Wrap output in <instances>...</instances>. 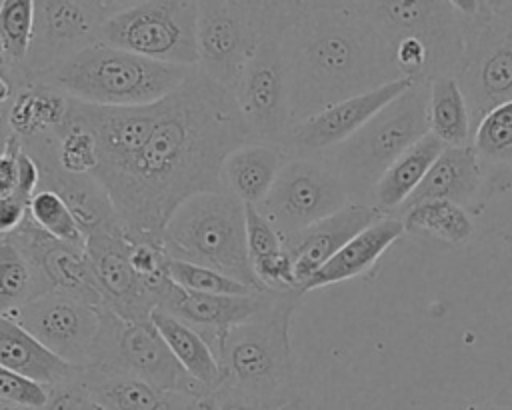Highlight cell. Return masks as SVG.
<instances>
[{
	"instance_id": "6da1fadb",
	"label": "cell",
	"mask_w": 512,
	"mask_h": 410,
	"mask_svg": "<svg viewBox=\"0 0 512 410\" xmlns=\"http://www.w3.org/2000/svg\"><path fill=\"white\" fill-rule=\"evenodd\" d=\"M246 142L234 94L194 68L162 100L156 128L130 172L106 188L124 234L162 242L166 222L186 200L222 192V164Z\"/></svg>"
},
{
	"instance_id": "7a4b0ae2",
	"label": "cell",
	"mask_w": 512,
	"mask_h": 410,
	"mask_svg": "<svg viewBox=\"0 0 512 410\" xmlns=\"http://www.w3.org/2000/svg\"><path fill=\"white\" fill-rule=\"evenodd\" d=\"M280 50L292 124L402 78L356 2H290Z\"/></svg>"
},
{
	"instance_id": "3957f363",
	"label": "cell",
	"mask_w": 512,
	"mask_h": 410,
	"mask_svg": "<svg viewBox=\"0 0 512 410\" xmlns=\"http://www.w3.org/2000/svg\"><path fill=\"white\" fill-rule=\"evenodd\" d=\"M302 296L300 290L276 292L258 316L234 326L218 350V360L228 376L226 386L248 398L258 410L296 400L290 322Z\"/></svg>"
},
{
	"instance_id": "277c9868",
	"label": "cell",
	"mask_w": 512,
	"mask_h": 410,
	"mask_svg": "<svg viewBox=\"0 0 512 410\" xmlns=\"http://www.w3.org/2000/svg\"><path fill=\"white\" fill-rule=\"evenodd\" d=\"M192 70L98 42L34 84L54 88L84 104L130 108L164 100L188 80Z\"/></svg>"
},
{
	"instance_id": "5b68a950",
	"label": "cell",
	"mask_w": 512,
	"mask_h": 410,
	"mask_svg": "<svg viewBox=\"0 0 512 410\" xmlns=\"http://www.w3.org/2000/svg\"><path fill=\"white\" fill-rule=\"evenodd\" d=\"M162 246L174 260L212 268L252 290L268 292L250 264L246 206L226 192H206L186 200L166 222Z\"/></svg>"
},
{
	"instance_id": "8992f818",
	"label": "cell",
	"mask_w": 512,
	"mask_h": 410,
	"mask_svg": "<svg viewBox=\"0 0 512 410\" xmlns=\"http://www.w3.org/2000/svg\"><path fill=\"white\" fill-rule=\"evenodd\" d=\"M426 134L428 82H414L346 142L318 158L340 176L352 202L368 204L374 186L390 164Z\"/></svg>"
},
{
	"instance_id": "52a82bcc",
	"label": "cell",
	"mask_w": 512,
	"mask_h": 410,
	"mask_svg": "<svg viewBox=\"0 0 512 410\" xmlns=\"http://www.w3.org/2000/svg\"><path fill=\"white\" fill-rule=\"evenodd\" d=\"M452 4L464 16V48L454 78L474 134L488 112L512 102V2Z\"/></svg>"
},
{
	"instance_id": "ba28073f",
	"label": "cell",
	"mask_w": 512,
	"mask_h": 410,
	"mask_svg": "<svg viewBox=\"0 0 512 410\" xmlns=\"http://www.w3.org/2000/svg\"><path fill=\"white\" fill-rule=\"evenodd\" d=\"M290 2H198V70L234 94L236 82L260 46L286 24Z\"/></svg>"
},
{
	"instance_id": "9c48e42d",
	"label": "cell",
	"mask_w": 512,
	"mask_h": 410,
	"mask_svg": "<svg viewBox=\"0 0 512 410\" xmlns=\"http://www.w3.org/2000/svg\"><path fill=\"white\" fill-rule=\"evenodd\" d=\"M196 32L198 2H120L104 22L100 42L154 62L196 68Z\"/></svg>"
},
{
	"instance_id": "30bf717a",
	"label": "cell",
	"mask_w": 512,
	"mask_h": 410,
	"mask_svg": "<svg viewBox=\"0 0 512 410\" xmlns=\"http://www.w3.org/2000/svg\"><path fill=\"white\" fill-rule=\"evenodd\" d=\"M90 368L128 374L168 394H210L182 370L150 320L126 322L104 306L102 330Z\"/></svg>"
},
{
	"instance_id": "8fae6325",
	"label": "cell",
	"mask_w": 512,
	"mask_h": 410,
	"mask_svg": "<svg viewBox=\"0 0 512 410\" xmlns=\"http://www.w3.org/2000/svg\"><path fill=\"white\" fill-rule=\"evenodd\" d=\"M350 194L322 158H288L256 210L282 240L344 208Z\"/></svg>"
},
{
	"instance_id": "7c38bea8",
	"label": "cell",
	"mask_w": 512,
	"mask_h": 410,
	"mask_svg": "<svg viewBox=\"0 0 512 410\" xmlns=\"http://www.w3.org/2000/svg\"><path fill=\"white\" fill-rule=\"evenodd\" d=\"M120 2L38 0L34 2V32L22 66L26 86L100 42L102 26Z\"/></svg>"
},
{
	"instance_id": "4fadbf2b",
	"label": "cell",
	"mask_w": 512,
	"mask_h": 410,
	"mask_svg": "<svg viewBox=\"0 0 512 410\" xmlns=\"http://www.w3.org/2000/svg\"><path fill=\"white\" fill-rule=\"evenodd\" d=\"M386 44L414 38L432 58L434 78L454 76L464 48V16L452 2H356Z\"/></svg>"
},
{
	"instance_id": "5bb4252c",
	"label": "cell",
	"mask_w": 512,
	"mask_h": 410,
	"mask_svg": "<svg viewBox=\"0 0 512 410\" xmlns=\"http://www.w3.org/2000/svg\"><path fill=\"white\" fill-rule=\"evenodd\" d=\"M284 26L286 24L274 28L260 42L234 88V100L248 128L250 142L280 146L292 126L288 84L280 50Z\"/></svg>"
},
{
	"instance_id": "9a60e30c",
	"label": "cell",
	"mask_w": 512,
	"mask_h": 410,
	"mask_svg": "<svg viewBox=\"0 0 512 410\" xmlns=\"http://www.w3.org/2000/svg\"><path fill=\"white\" fill-rule=\"evenodd\" d=\"M64 362L88 370L94 362L102 306L62 292H48L6 314Z\"/></svg>"
},
{
	"instance_id": "2e32d148",
	"label": "cell",
	"mask_w": 512,
	"mask_h": 410,
	"mask_svg": "<svg viewBox=\"0 0 512 410\" xmlns=\"http://www.w3.org/2000/svg\"><path fill=\"white\" fill-rule=\"evenodd\" d=\"M160 108L162 100L148 106L108 108L70 98L68 114L96 138L98 168L92 176L104 190L130 172L156 128Z\"/></svg>"
},
{
	"instance_id": "e0dca14e",
	"label": "cell",
	"mask_w": 512,
	"mask_h": 410,
	"mask_svg": "<svg viewBox=\"0 0 512 410\" xmlns=\"http://www.w3.org/2000/svg\"><path fill=\"white\" fill-rule=\"evenodd\" d=\"M414 80L400 78L378 86L366 94L342 100L324 108L322 112L294 122L280 148L288 158H316L346 142L352 134H356L376 112H380L386 104L406 92Z\"/></svg>"
},
{
	"instance_id": "ac0fdd59",
	"label": "cell",
	"mask_w": 512,
	"mask_h": 410,
	"mask_svg": "<svg viewBox=\"0 0 512 410\" xmlns=\"http://www.w3.org/2000/svg\"><path fill=\"white\" fill-rule=\"evenodd\" d=\"M86 252L102 294V306L126 322H148L158 308V296L134 270L130 240L124 230L86 236Z\"/></svg>"
},
{
	"instance_id": "d6986e66",
	"label": "cell",
	"mask_w": 512,
	"mask_h": 410,
	"mask_svg": "<svg viewBox=\"0 0 512 410\" xmlns=\"http://www.w3.org/2000/svg\"><path fill=\"white\" fill-rule=\"evenodd\" d=\"M510 180L512 176L486 166L472 146L444 148L414 194L392 216L428 200H450L468 212L478 210L500 182L510 184Z\"/></svg>"
},
{
	"instance_id": "ffe728a7",
	"label": "cell",
	"mask_w": 512,
	"mask_h": 410,
	"mask_svg": "<svg viewBox=\"0 0 512 410\" xmlns=\"http://www.w3.org/2000/svg\"><path fill=\"white\" fill-rule=\"evenodd\" d=\"M274 294V290L252 292L244 296L200 294L168 282L160 296L158 310L192 326L210 344L218 358L224 336L234 326H240L258 316L272 302Z\"/></svg>"
},
{
	"instance_id": "44dd1931",
	"label": "cell",
	"mask_w": 512,
	"mask_h": 410,
	"mask_svg": "<svg viewBox=\"0 0 512 410\" xmlns=\"http://www.w3.org/2000/svg\"><path fill=\"white\" fill-rule=\"evenodd\" d=\"M8 238H12L28 256L50 292L70 294L94 306H102V294L86 252V244L78 246L56 240L42 232L30 220V216Z\"/></svg>"
},
{
	"instance_id": "7402d4cb",
	"label": "cell",
	"mask_w": 512,
	"mask_h": 410,
	"mask_svg": "<svg viewBox=\"0 0 512 410\" xmlns=\"http://www.w3.org/2000/svg\"><path fill=\"white\" fill-rule=\"evenodd\" d=\"M384 214L370 204L348 202L332 216L304 228L302 232L282 240L284 250L292 258L298 288L302 286L358 232L380 220Z\"/></svg>"
},
{
	"instance_id": "603a6c76",
	"label": "cell",
	"mask_w": 512,
	"mask_h": 410,
	"mask_svg": "<svg viewBox=\"0 0 512 410\" xmlns=\"http://www.w3.org/2000/svg\"><path fill=\"white\" fill-rule=\"evenodd\" d=\"M0 366L30 378L48 390L78 382L84 374L82 368L58 358L8 316H0Z\"/></svg>"
},
{
	"instance_id": "cb8c5ba5",
	"label": "cell",
	"mask_w": 512,
	"mask_h": 410,
	"mask_svg": "<svg viewBox=\"0 0 512 410\" xmlns=\"http://www.w3.org/2000/svg\"><path fill=\"white\" fill-rule=\"evenodd\" d=\"M404 224L396 216H382L352 240H348L304 286L302 294L356 278L370 270L376 260L404 234Z\"/></svg>"
},
{
	"instance_id": "d4e9b609",
	"label": "cell",
	"mask_w": 512,
	"mask_h": 410,
	"mask_svg": "<svg viewBox=\"0 0 512 410\" xmlns=\"http://www.w3.org/2000/svg\"><path fill=\"white\" fill-rule=\"evenodd\" d=\"M286 152L276 144L246 142L236 148L222 164V192L234 196L244 206H258L276 182Z\"/></svg>"
},
{
	"instance_id": "484cf974",
	"label": "cell",
	"mask_w": 512,
	"mask_h": 410,
	"mask_svg": "<svg viewBox=\"0 0 512 410\" xmlns=\"http://www.w3.org/2000/svg\"><path fill=\"white\" fill-rule=\"evenodd\" d=\"M446 146L430 132L404 150L390 168L382 174L374 186L368 204L384 216L396 214V210L414 194L436 158Z\"/></svg>"
},
{
	"instance_id": "4316f807",
	"label": "cell",
	"mask_w": 512,
	"mask_h": 410,
	"mask_svg": "<svg viewBox=\"0 0 512 410\" xmlns=\"http://www.w3.org/2000/svg\"><path fill=\"white\" fill-rule=\"evenodd\" d=\"M150 322L168 344L176 362L194 382H198L210 394H216L226 386L228 376L220 360L216 358L210 344L192 326L158 308L150 314Z\"/></svg>"
},
{
	"instance_id": "83f0119b",
	"label": "cell",
	"mask_w": 512,
	"mask_h": 410,
	"mask_svg": "<svg viewBox=\"0 0 512 410\" xmlns=\"http://www.w3.org/2000/svg\"><path fill=\"white\" fill-rule=\"evenodd\" d=\"M86 394L106 410H178L182 396L168 394L152 384L116 372L96 368L84 370L80 378Z\"/></svg>"
},
{
	"instance_id": "f1b7e54d",
	"label": "cell",
	"mask_w": 512,
	"mask_h": 410,
	"mask_svg": "<svg viewBox=\"0 0 512 410\" xmlns=\"http://www.w3.org/2000/svg\"><path fill=\"white\" fill-rule=\"evenodd\" d=\"M70 98L54 88L30 84L16 90L8 104V124L20 142L56 134L68 114Z\"/></svg>"
},
{
	"instance_id": "f546056e",
	"label": "cell",
	"mask_w": 512,
	"mask_h": 410,
	"mask_svg": "<svg viewBox=\"0 0 512 410\" xmlns=\"http://www.w3.org/2000/svg\"><path fill=\"white\" fill-rule=\"evenodd\" d=\"M428 132L446 148H462L472 142L468 104L454 76L428 82Z\"/></svg>"
},
{
	"instance_id": "4dcf8cb0",
	"label": "cell",
	"mask_w": 512,
	"mask_h": 410,
	"mask_svg": "<svg viewBox=\"0 0 512 410\" xmlns=\"http://www.w3.org/2000/svg\"><path fill=\"white\" fill-rule=\"evenodd\" d=\"M406 232L426 234L446 244H466L474 234V222L466 208L450 200H428L420 202L398 214Z\"/></svg>"
},
{
	"instance_id": "1f68e13d",
	"label": "cell",
	"mask_w": 512,
	"mask_h": 410,
	"mask_svg": "<svg viewBox=\"0 0 512 410\" xmlns=\"http://www.w3.org/2000/svg\"><path fill=\"white\" fill-rule=\"evenodd\" d=\"M50 288L12 238L0 240V316L48 294Z\"/></svg>"
},
{
	"instance_id": "d6a6232c",
	"label": "cell",
	"mask_w": 512,
	"mask_h": 410,
	"mask_svg": "<svg viewBox=\"0 0 512 410\" xmlns=\"http://www.w3.org/2000/svg\"><path fill=\"white\" fill-rule=\"evenodd\" d=\"M34 32V0H2L0 2V44L6 58L4 76L16 90L24 88L22 66L30 50Z\"/></svg>"
},
{
	"instance_id": "836d02e7",
	"label": "cell",
	"mask_w": 512,
	"mask_h": 410,
	"mask_svg": "<svg viewBox=\"0 0 512 410\" xmlns=\"http://www.w3.org/2000/svg\"><path fill=\"white\" fill-rule=\"evenodd\" d=\"M470 146L486 166L512 176V102L500 104L482 118Z\"/></svg>"
},
{
	"instance_id": "e575fe53",
	"label": "cell",
	"mask_w": 512,
	"mask_h": 410,
	"mask_svg": "<svg viewBox=\"0 0 512 410\" xmlns=\"http://www.w3.org/2000/svg\"><path fill=\"white\" fill-rule=\"evenodd\" d=\"M56 162L74 176H92L98 168V148L94 134L76 118L66 114L64 124L56 130Z\"/></svg>"
},
{
	"instance_id": "d590c367",
	"label": "cell",
	"mask_w": 512,
	"mask_h": 410,
	"mask_svg": "<svg viewBox=\"0 0 512 410\" xmlns=\"http://www.w3.org/2000/svg\"><path fill=\"white\" fill-rule=\"evenodd\" d=\"M30 220L48 236L68 242V244H86V236L82 234L76 218L72 216L66 202L52 190L38 188L28 204Z\"/></svg>"
},
{
	"instance_id": "8d00e7d4",
	"label": "cell",
	"mask_w": 512,
	"mask_h": 410,
	"mask_svg": "<svg viewBox=\"0 0 512 410\" xmlns=\"http://www.w3.org/2000/svg\"><path fill=\"white\" fill-rule=\"evenodd\" d=\"M168 280L184 290L200 292V294H220V296H244L258 290H252L212 268L182 262V260H168Z\"/></svg>"
},
{
	"instance_id": "74e56055",
	"label": "cell",
	"mask_w": 512,
	"mask_h": 410,
	"mask_svg": "<svg viewBox=\"0 0 512 410\" xmlns=\"http://www.w3.org/2000/svg\"><path fill=\"white\" fill-rule=\"evenodd\" d=\"M246 244L250 264L284 250L280 234L268 224V220L256 210V206H246Z\"/></svg>"
},
{
	"instance_id": "f35d334b",
	"label": "cell",
	"mask_w": 512,
	"mask_h": 410,
	"mask_svg": "<svg viewBox=\"0 0 512 410\" xmlns=\"http://www.w3.org/2000/svg\"><path fill=\"white\" fill-rule=\"evenodd\" d=\"M46 400H48L46 386L0 366V404L44 408Z\"/></svg>"
},
{
	"instance_id": "ab89813d",
	"label": "cell",
	"mask_w": 512,
	"mask_h": 410,
	"mask_svg": "<svg viewBox=\"0 0 512 410\" xmlns=\"http://www.w3.org/2000/svg\"><path fill=\"white\" fill-rule=\"evenodd\" d=\"M90 396L82 388L80 380L62 384L48 390V400L42 410H88Z\"/></svg>"
},
{
	"instance_id": "60d3db41",
	"label": "cell",
	"mask_w": 512,
	"mask_h": 410,
	"mask_svg": "<svg viewBox=\"0 0 512 410\" xmlns=\"http://www.w3.org/2000/svg\"><path fill=\"white\" fill-rule=\"evenodd\" d=\"M28 200L12 194L0 198V238L14 234L28 218Z\"/></svg>"
},
{
	"instance_id": "b9f144b4",
	"label": "cell",
	"mask_w": 512,
	"mask_h": 410,
	"mask_svg": "<svg viewBox=\"0 0 512 410\" xmlns=\"http://www.w3.org/2000/svg\"><path fill=\"white\" fill-rule=\"evenodd\" d=\"M18 150L20 140L14 138L8 152L0 154V198L12 196L18 186Z\"/></svg>"
},
{
	"instance_id": "7bdbcfd3",
	"label": "cell",
	"mask_w": 512,
	"mask_h": 410,
	"mask_svg": "<svg viewBox=\"0 0 512 410\" xmlns=\"http://www.w3.org/2000/svg\"><path fill=\"white\" fill-rule=\"evenodd\" d=\"M216 410H258L248 398L224 386L216 392Z\"/></svg>"
},
{
	"instance_id": "ee69618b",
	"label": "cell",
	"mask_w": 512,
	"mask_h": 410,
	"mask_svg": "<svg viewBox=\"0 0 512 410\" xmlns=\"http://www.w3.org/2000/svg\"><path fill=\"white\" fill-rule=\"evenodd\" d=\"M178 410H216V394L182 396Z\"/></svg>"
},
{
	"instance_id": "f6af8a7d",
	"label": "cell",
	"mask_w": 512,
	"mask_h": 410,
	"mask_svg": "<svg viewBox=\"0 0 512 410\" xmlns=\"http://www.w3.org/2000/svg\"><path fill=\"white\" fill-rule=\"evenodd\" d=\"M14 134L10 130V124H8V106L0 110V154L8 152L12 142H14Z\"/></svg>"
},
{
	"instance_id": "bcb514c9",
	"label": "cell",
	"mask_w": 512,
	"mask_h": 410,
	"mask_svg": "<svg viewBox=\"0 0 512 410\" xmlns=\"http://www.w3.org/2000/svg\"><path fill=\"white\" fill-rule=\"evenodd\" d=\"M14 94H16V88H14L12 82L0 72V110L10 104V100L14 98Z\"/></svg>"
},
{
	"instance_id": "7dc6e473",
	"label": "cell",
	"mask_w": 512,
	"mask_h": 410,
	"mask_svg": "<svg viewBox=\"0 0 512 410\" xmlns=\"http://www.w3.org/2000/svg\"><path fill=\"white\" fill-rule=\"evenodd\" d=\"M464 410H512L510 406H500L492 402H478V404H468Z\"/></svg>"
},
{
	"instance_id": "c3c4849f",
	"label": "cell",
	"mask_w": 512,
	"mask_h": 410,
	"mask_svg": "<svg viewBox=\"0 0 512 410\" xmlns=\"http://www.w3.org/2000/svg\"><path fill=\"white\" fill-rule=\"evenodd\" d=\"M268 410H302V408H300V404L294 400V402H288V404H284V406H278V408H268Z\"/></svg>"
},
{
	"instance_id": "681fc988",
	"label": "cell",
	"mask_w": 512,
	"mask_h": 410,
	"mask_svg": "<svg viewBox=\"0 0 512 410\" xmlns=\"http://www.w3.org/2000/svg\"><path fill=\"white\" fill-rule=\"evenodd\" d=\"M88 410H106L104 406H100L98 402H94L92 398H90V404H88Z\"/></svg>"
},
{
	"instance_id": "f907efd6",
	"label": "cell",
	"mask_w": 512,
	"mask_h": 410,
	"mask_svg": "<svg viewBox=\"0 0 512 410\" xmlns=\"http://www.w3.org/2000/svg\"><path fill=\"white\" fill-rule=\"evenodd\" d=\"M6 68V58H4V50H2V44H0V72H4Z\"/></svg>"
},
{
	"instance_id": "816d5d0a",
	"label": "cell",
	"mask_w": 512,
	"mask_h": 410,
	"mask_svg": "<svg viewBox=\"0 0 512 410\" xmlns=\"http://www.w3.org/2000/svg\"><path fill=\"white\" fill-rule=\"evenodd\" d=\"M0 240H2V238H0Z\"/></svg>"
}]
</instances>
